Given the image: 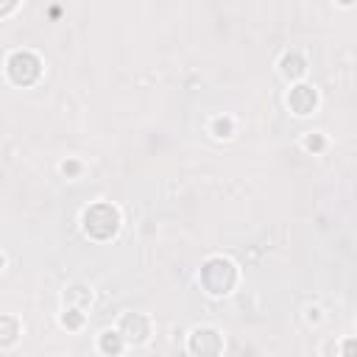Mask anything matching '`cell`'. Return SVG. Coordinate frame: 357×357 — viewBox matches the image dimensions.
I'll return each instance as SVG.
<instances>
[{
    "label": "cell",
    "mask_w": 357,
    "mask_h": 357,
    "mask_svg": "<svg viewBox=\"0 0 357 357\" xmlns=\"http://www.w3.org/2000/svg\"><path fill=\"white\" fill-rule=\"evenodd\" d=\"M290 106H293L299 115H307V112L315 106V92L310 87H296L293 92H290Z\"/></svg>",
    "instance_id": "3957f363"
},
{
    "label": "cell",
    "mask_w": 357,
    "mask_h": 357,
    "mask_svg": "<svg viewBox=\"0 0 357 357\" xmlns=\"http://www.w3.org/2000/svg\"><path fill=\"white\" fill-rule=\"evenodd\" d=\"M9 70H11V79L20 81V84H28L39 75V62L31 56V53H14L9 62Z\"/></svg>",
    "instance_id": "6da1fadb"
},
{
    "label": "cell",
    "mask_w": 357,
    "mask_h": 357,
    "mask_svg": "<svg viewBox=\"0 0 357 357\" xmlns=\"http://www.w3.org/2000/svg\"><path fill=\"white\" fill-rule=\"evenodd\" d=\"M64 324H70V326H79V324H81V315H79V310H70L67 315H64Z\"/></svg>",
    "instance_id": "52a82bcc"
},
{
    "label": "cell",
    "mask_w": 357,
    "mask_h": 357,
    "mask_svg": "<svg viewBox=\"0 0 357 357\" xmlns=\"http://www.w3.org/2000/svg\"><path fill=\"white\" fill-rule=\"evenodd\" d=\"M0 268H3V257H0Z\"/></svg>",
    "instance_id": "30bf717a"
},
{
    "label": "cell",
    "mask_w": 357,
    "mask_h": 357,
    "mask_svg": "<svg viewBox=\"0 0 357 357\" xmlns=\"http://www.w3.org/2000/svg\"><path fill=\"white\" fill-rule=\"evenodd\" d=\"M62 170H64V173H75V170H79V165H75V162H64Z\"/></svg>",
    "instance_id": "9c48e42d"
},
{
    "label": "cell",
    "mask_w": 357,
    "mask_h": 357,
    "mask_svg": "<svg viewBox=\"0 0 357 357\" xmlns=\"http://www.w3.org/2000/svg\"><path fill=\"white\" fill-rule=\"evenodd\" d=\"M215 132L221 134V137H229V132H232V123H229V120H215Z\"/></svg>",
    "instance_id": "8992f818"
},
{
    "label": "cell",
    "mask_w": 357,
    "mask_h": 357,
    "mask_svg": "<svg viewBox=\"0 0 357 357\" xmlns=\"http://www.w3.org/2000/svg\"><path fill=\"white\" fill-rule=\"evenodd\" d=\"M321 145H324V140H321V137H307V148H313V151H318Z\"/></svg>",
    "instance_id": "ba28073f"
},
{
    "label": "cell",
    "mask_w": 357,
    "mask_h": 357,
    "mask_svg": "<svg viewBox=\"0 0 357 357\" xmlns=\"http://www.w3.org/2000/svg\"><path fill=\"white\" fill-rule=\"evenodd\" d=\"M285 73H288V75H301V73H304V67H301V62H299V59H290V56H285Z\"/></svg>",
    "instance_id": "5b68a950"
},
{
    "label": "cell",
    "mask_w": 357,
    "mask_h": 357,
    "mask_svg": "<svg viewBox=\"0 0 357 357\" xmlns=\"http://www.w3.org/2000/svg\"><path fill=\"white\" fill-rule=\"evenodd\" d=\"M100 221L92 215V212H87L84 215V223H87V232L89 235H95V237H109L112 232L117 229V212L112 210V207H106V204H100Z\"/></svg>",
    "instance_id": "7a4b0ae2"
},
{
    "label": "cell",
    "mask_w": 357,
    "mask_h": 357,
    "mask_svg": "<svg viewBox=\"0 0 357 357\" xmlns=\"http://www.w3.org/2000/svg\"><path fill=\"white\" fill-rule=\"evenodd\" d=\"M100 346H104L106 354H117V352H120V346H123V341H120V335H117V332H104Z\"/></svg>",
    "instance_id": "277c9868"
}]
</instances>
